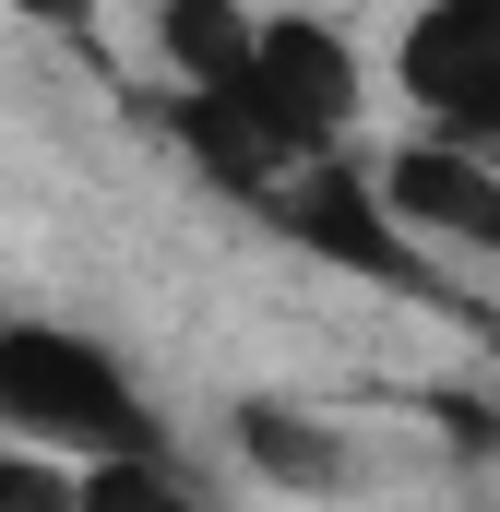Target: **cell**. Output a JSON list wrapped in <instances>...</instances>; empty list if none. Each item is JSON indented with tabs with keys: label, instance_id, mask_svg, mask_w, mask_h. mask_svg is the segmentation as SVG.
Here are the masks:
<instances>
[{
	"label": "cell",
	"instance_id": "11",
	"mask_svg": "<svg viewBox=\"0 0 500 512\" xmlns=\"http://www.w3.org/2000/svg\"><path fill=\"white\" fill-rule=\"evenodd\" d=\"M0 12H60V24H84V0H0Z\"/></svg>",
	"mask_w": 500,
	"mask_h": 512
},
{
	"label": "cell",
	"instance_id": "5",
	"mask_svg": "<svg viewBox=\"0 0 500 512\" xmlns=\"http://www.w3.org/2000/svg\"><path fill=\"white\" fill-rule=\"evenodd\" d=\"M250 96H262L274 120H286L310 155H322L334 131L358 120V60H346V36H334V24H310V12H274V24H262V60H250Z\"/></svg>",
	"mask_w": 500,
	"mask_h": 512
},
{
	"label": "cell",
	"instance_id": "4",
	"mask_svg": "<svg viewBox=\"0 0 500 512\" xmlns=\"http://www.w3.org/2000/svg\"><path fill=\"white\" fill-rule=\"evenodd\" d=\"M381 203H393L405 239H441V251L500 262V155H477V143H405V155L381 167Z\"/></svg>",
	"mask_w": 500,
	"mask_h": 512
},
{
	"label": "cell",
	"instance_id": "3",
	"mask_svg": "<svg viewBox=\"0 0 500 512\" xmlns=\"http://www.w3.org/2000/svg\"><path fill=\"white\" fill-rule=\"evenodd\" d=\"M274 227H286L298 251L370 274V286H417V239L393 227L381 179H358V167H298V179H286V203H274Z\"/></svg>",
	"mask_w": 500,
	"mask_h": 512
},
{
	"label": "cell",
	"instance_id": "1",
	"mask_svg": "<svg viewBox=\"0 0 500 512\" xmlns=\"http://www.w3.org/2000/svg\"><path fill=\"white\" fill-rule=\"evenodd\" d=\"M0 441H36L60 465H108V453H155V417L96 334L0 322Z\"/></svg>",
	"mask_w": 500,
	"mask_h": 512
},
{
	"label": "cell",
	"instance_id": "8",
	"mask_svg": "<svg viewBox=\"0 0 500 512\" xmlns=\"http://www.w3.org/2000/svg\"><path fill=\"white\" fill-rule=\"evenodd\" d=\"M84 512H203V501L179 489L167 453H108V465H84Z\"/></svg>",
	"mask_w": 500,
	"mask_h": 512
},
{
	"label": "cell",
	"instance_id": "10",
	"mask_svg": "<svg viewBox=\"0 0 500 512\" xmlns=\"http://www.w3.org/2000/svg\"><path fill=\"white\" fill-rule=\"evenodd\" d=\"M441 417H453V441H465V453H500V417H489V405H477V393H453Z\"/></svg>",
	"mask_w": 500,
	"mask_h": 512
},
{
	"label": "cell",
	"instance_id": "9",
	"mask_svg": "<svg viewBox=\"0 0 500 512\" xmlns=\"http://www.w3.org/2000/svg\"><path fill=\"white\" fill-rule=\"evenodd\" d=\"M0 512H84V465H60L36 441H0Z\"/></svg>",
	"mask_w": 500,
	"mask_h": 512
},
{
	"label": "cell",
	"instance_id": "6",
	"mask_svg": "<svg viewBox=\"0 0 500 512\" xmlns=\"http://www.w3.org/2000/svg\"><path fill=\"white\" fill-rule=\"evenodd\" d=\"M155 48H167L179 96H239L250 60H262V24L239 0H155Z\"/></svg>",
	"mask_w": 500,
	"mask_h": 512
},
{
	"label": "cell",
	"instance_id": "7",
	"mask_svg": "<svg viewBox=\"0 0 500 512\" xmlns=\"http://www.w3.org/2000/svg\"><path fill=\"white\" fill-rule=\"evenodd\" d=\"M239 465L274 477V489H298V501H334V489L358 477L346 441H334L322 417H298V405H239Z\"/></svg>",
	"mask_w": 500,
	"mask_h": 512
},
{
	"label": "cell",
	"instance_id": "2",
	"mask_svg": "<svg viewBox=\"0 0 500 512\" xmlns=\"http://www.w3.org/2000/svg\"><path fill=\"white\" fill-rule=\"evenodd\" d=\"M393 72H405V108L429 120V143L500 155V0H417Z\"/></svg>",
	"mask_w": 500,
	"mask_h": 512
}]
</instances>
